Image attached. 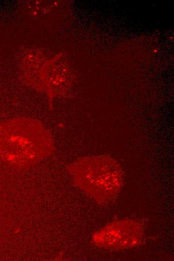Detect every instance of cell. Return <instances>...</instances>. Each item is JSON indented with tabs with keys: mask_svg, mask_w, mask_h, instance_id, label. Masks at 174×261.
<instances>
[{
	"mask_svg": "<svg viewBox=\"0 0 174 261\" xmlns=\"http://www.w3.org/2000/svg\"><path fill=\"white\" fill-rule=\"evenodd\" d=\"M54 150L52 135L40 121L21 117L0 122V156L14 167L28 169Z\"/></svg>",
	"mask_w": 174,
	"mask_h": 261,
	"instance_id": "1",
	"label": "cell"
},
{
	"mask_svg": "<svg viewBox=\"0 0 174 261\" xmlns=\"http://www.w3.org/2000/svg\"><path fill=\"white\" fill-rule=\"evenodd\" d=\"M142 238L140 225L133 220H122L111 223L94 235L96 244L106 248L118 249L134 247Z\"/></svg>",
	"mask_w": 174,
	"mask_h": 261,
	"instance_id": "3",
	"label": "cell"
},
{
	"mask_svg": "<svg viewBox=\"0 0 174 261\" xmlns=\"http://www.w3.org/2000/svg\"><path fill=\"white\" fill-rule=\"evenodd\" d=\"M66 169L74 184L100 203L112 199L123 184L124 173L120 166L109 156L82 158Z\"/></svg>",
	"mask_w": 174,
	"mask_h": 261,
	"instance_id": "2",
	"label": "cell"
}]
</instances>
